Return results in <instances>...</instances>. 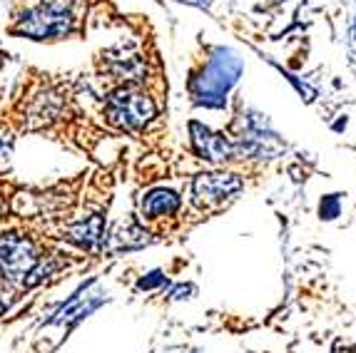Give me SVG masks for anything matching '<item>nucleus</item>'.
<instances>
[{"instance_id": "nucleus-1", "label": "nucleus", "mask_w": 356, "mask_h": 353, "mask_svg": "<svg viewBox=\"0 0 356 353\" xmlns=\"http://www.w3.org/2000/svg\"><path fill=\"white\" fill-rule=\"evenodd\" d=\"M239 72H242V60L227 47H220L209 58L202 75L192 80L195 102L204 107H225L227 92L232 90V85L237 83Z\"/></svg>"}, {"instance_id": "nucleus-2", "label": "nucleus", "mask_w": 356, "mask_h": 353, "mask_svg": "<svg viewBox=\"0 0 356 353\" xmlns=\"http://www.w3.org/2000/svg\"><path fill=\"white\" fill-rule=\"evenodd\" d=\"M72 25H75V18L70 8L60 0H50V3L28 8L18 18V23L13 25V33L33 38V40H53V38L70 35Z\"/></svg>"}, {"instance_id": "nucleus-3", "label": "nucleus", "mask_w": 356, "mask_h": 353, "mask_svg": "<svg viewBox=\"0 0 356 353\" xmlns=\"http://www.w3.org/2000/svg\"><path fill=\"white\" fill-rule=\"evenodd\" d=\"M154 102L132 88H120L107 97V120L120 130H137L154 117Z\"/></svg>"}, {"instance_id": "nucleus-4", "label": "nucleus", "mask_w": 356, "mask_h": 353, "mask_svg": "<svg viewBox=\"0 0 356 353\" xmlns=\"http://www.w3.org/2000/svg\"><path fill=\"white\" fill-rule=\"evenodd\" d=\"M35 264V247L30 239L15 234L0 236V277H8V281H20Z\"/></svg>"}, {"instance_id": "nucleus-5", "label": "nucleus", "mask_w": 356, "mask_h": 353, "mask_svg": "<svg viewBox=\"0 0 356 353\" xmlns=\"http://www.w3.org/2000/svg\"><path fill=\"white\" fill-rule=\"evenodd\" d=\"M242 189V179L237 174H227V172H207L200 174L192 184V195H195L197 206H217L232 195H237Z\"/></svg>"}, {"instance_id": "nucleus-6", "label": "nucleus", "mask_w": 356, "mask_h": 353, "mask_svg": "<svg viewBox=\"0 0 356 353\" xmlns=\"http://www.w3.org/2000/svg\"><path fill=\"white\" fill-rule=\"evenodd\" d=\"M190 132H192V145H195L197 154L209 162H222V159H229L234 147H232V142L227 140L225 135H217V132L207 130L202 127L200 122H192L190 124Z\"/></svg>"}, {"instance_id": "nucleus-7", "label": "nucleus", "mask_w": 356, "mask_h": 353, "mask_svg": "<svg viewBox=\"0 0 356 353\" xmlns=\"http://www.w3.org/2000/svg\"><path fill=\"white\" fill-rule=\"evenodd\" d=\"M67 239L75 242L77 247L83 249H97L105 239V222H102L100 214H92V217L83 219V222L72 224L70 229H67Z\"/></svg>"}, {"instance_id": "nucleus-8", "label": "nucleus", "mask_w": 356, "mask_h": 353, "mask_svg": "<svg viewBox=\"0 0 356 353\" xmlns=\"http://www.w3.org/2000/svg\"><path fill=\"white\" fill-rule=\"evenodd\" d=\"M179 209V197L172 189H152L143 199V212L147 217H165V214H175Z\"/></svg>"}, {"instance_id": "nucleus-9", "label": "nucleus", "mask_w": 356, "mask_h": 353, "mask_svg": "<svg viewBox=\"0 0 356 353\" xmlns=\"http://www.w3.org/2000/svg\"><path fill=\"white\" fill-rule=\"evenodd\" d=\"M339 212H341V202H339V195H329L321 199L319 204V214L321 219H337Z\"/></svg>"}, {"instance_id": "nucleus-10", "label": "nucleus", "mask_w": 356, "mask_h": 353, "mask_svg": "<svg viewBox=\"0 0 356 353\" xmlns=\"http://www.w3.org/2000/svg\"><path fill=\"white\" fill-rule=\"evenodd\" d=\"M165 281H167V279L162 277L160 271H152L147 279H140V284H137V286H140V288H154V286H160V284H165Z\"/></svg>"}, {"instance_id": "nucleus-11", "label": "nucleus", "mask_w": 356, "mask_h": 353, "mask_svg": "<svg viewBox=\"0 0 356 353\" xmlns=\"http://www.w3.org/2000/svg\"><path fill=\"white\" fill-rule=\"evenodd\" d=\"M190 291H192V286H179V288H175V291H172V296H175V299H184L182 294H190Z\"/></svg>"}, {"instance_id": "nucleus-12", "label": "nucleus", "mask_w": 356, "mask_h": 353, "mask_svg": "<svg viewBox=\"0 0 356 353\" xmlns=\"http://www.w3.org/2000/svg\"><path fill=\"white\" fill-rule=\"evenodd\" d=\"M204 6H209V0H204Z\"/></svg>"}, {"instance_id": "nucleus-13", "label": "nucleus", "mask_w": 356, "mask_h": 353, "mask_svg": "<svg viewBox=\"0 0 356 353\" xmlns=\"http://www.w3.org/2000/svg\"><path fill=\"white\" fill-rule=\"evenodd\" d=\"M0 63H3V55H0Z\"/></svg>"}]
</instances>
